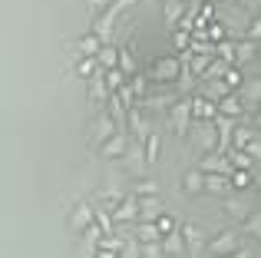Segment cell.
Wrapping results in <instances>:
<instances>
[{
  "mask_svg": "<svg viewBox=\"0 0 261 258\" xmlns=\"http://www.w3.org/2000/svg\"><path fill=\"white\" fill-rule=\"evenodd\" d=\"M109 219H113V225H129V222H136V195H122V199L116 202V209L109 212Z\"/></svg>",
  "mask_w": 261,
  "mask_h": 258,
  "instance_id": "ba28073f",
  "label": "cell"
},
{
  "mask_svg": "<svg viewBox=\"0 0 261 258\" xmlns=\"http://www.w3.org/2000/svg\"><path fill=\"white\" fill-rule=\"evenodd\" d=\"M99 152H102V159H122L129 152V136L122 129H116L106 142H99Z\"/></svg>",
  "mask_w": 261,
  "mask_h": 258,
  "instance_id": "8992f818",
  "label": "cell"
},
{
  "mask_svg": "<svg viewBox=\"0 0 261 258\" xmlns=\"http://www.w3.org/2000/svg\"><path fill=\"white\" fill-rule=\"evenodd\" d=\"M225 192H228V175H222V172H205L202 195H225Z\"/></svg>",
  "mask_w": 261,
  "mask_h": 258,
  "instance_id": "ffe728a7",
  "label": "cell"
},
{
  "mask_svg": "<svg viewBox=\"0 0 261 258\" xmlns=\"http://www.w3.org/2000/svg\"><path fill=\"white\" fill-rule=\"evenodd\" d=\"M238 225H242V235H251V239H255V235H261V219H258L255 209H251V212L245 215V219L238 222Z\"/></svg>",
  "mask_w": 261,
  "mask_h": 258,
  "instance_id": "1f68e13d",
  "label": "cell"
},
{
  "mask_svg": "<svg viewBox=\"0 0 261 258\" xmlns=\"http://www.w3.org/2000/svg\"><path fill=\"white\" fill-rule=\"evenodd\" d=\"M255 60H258V43L255 40H238L231 66H248V63H255Z\"/></svg>",
  "mask_w": 261,
  "mask_h": 258,
  "instance_id": "4fadbf2b",
  "label": "cell"
},
{
  "mask_svg": "<svg viewBox=\"0 0 261 258\" xmlns=\"http://www.w3.org/2000/svg\"><path fill=\"white\" fill-rule=\"evenodd\" d=\"M242 248V239H238V232H218L215 239L208 242V252L212 258H222V255H231Z\"/></svg>",
  "mask_w": 261,
  "mask_h": 258,
  "instance_id": "5b68a950",
  "label": "cell"
},
{
  "mask_svg": "<svg viewBox=\"0 0 261 258\" xmlns=\"http://www.w3.org/2000/svg\"><path fill=\"white\" fill-rule=\"evenodd\" d=\"M222 258H248V255H245L242 248H238V252H231V255H222Z\"/></svg>",
  "mask_w": 261,
  "mask_h": 258,
  "instance_id": "f6af8a7d",
  "label": "cell"
},
{
  "mask_svg": "<svg viewBox=\"0 0 261 258\" xmlns=\"http://www.w3.org/2000/svg\"><path fill=\"white\" fill-rule=\"evenodd\" d=\"M169 119H172V133L175 136H185L192 126V113H189V96L185 99H172L169 103Z\"/></svg>",
  "mask_w": 261,
  "mask_h": 258,
  "instance_id": "3957f363",
  "label": "cell"
},
{
  "mask_svg": "<svg viewBox=\"0 0 261 258\" xmlns=\"http://www.w3.org/2000/svg\"><path fill=\"white\" fill-rule=\"evenodd\" d=\"M185 10H189V0H162V17H166L169 27H178Z\"/></svg>",
  "mask_w": 261,
  "mask_h": 258,
  "instance_id": "e0dca14e",
  "label": "cell"
},
{
  "mask_svg": "<svg viewBox=\"0 0 261 258\" xmlns=\"http://www.w3.org/2000/svg\"><path fill=\"white\" fill-rule=\"evenodd\" d=\"M96 63H99V70H116V63H119V50H116L113 43H102L99 53H96Z\"/></svg>",
  "mask_w": 261,
  "mask_h": 258,
  "instance_id": "484cf974",
  "label": "cell"
},
{
  "mask_svg": "<svg viewBox=\"0 0 261 258\" xmlns=\"http://www.w3.org/2000/svg\"><path fill=\"white\" fill-rule=\"evenodd\" d=\"M162 215V195H142L136 199V219L139 222H155Z\"/></svg>",
  "mask_w": 261,
  "mask_h": 258,
  "instance_id": "52a82bcc",
  "label": "cell"
},
{
  "mask_svg": "<svg viewBox=\"0 0 261 258\" xmlns=\"http://www.w3.org/2000/svg\"><path fill=\"white\" fill-rule=\"evenodd\" d=\"M139 258H162V245H159V242H146V245H139Z\"/></svg>",
  "mask_w": 261,
  "mask_h": 258,
  "instance_id": "f35d334b",
  "label": "cell"
},
{
  "mask_svg": "<svg viewBox=\"0 0 261 258\" xmlns=\"http://www.w3.org/2000/svg\"><path fill=\"white\" fill-rule=\"evenodd\" d=\"M192 136H195V146L202 149V152H218V142H222V136H218V129L208 123H198L195 129H192Z\"/></svg>",
  "mask_w": 261,
  "mask_h": 258,
  "instance_id": "277c9868",
  "label": "cell"
},
{
  "mask_svg": "<svg viewBox=\"0 0 261 258\" xmlns=\"http://www.w3.org/2000/svg\"><path fill=\"white\" fill-rule=\"evenodd\" d=\"M248 212H251V209H248V202L242 199V192H238V195H228V199H225V215H228V219L242 222Z\"/></svg>",
  "mask_w": 261,
  "mask_h": 258,
  "instance_id": "603a6c76",
  "label": "cell"
},
{
  "mask_svg": "<svg viewBox=\"0 0 261 258\" xmlns=\"http://www.w3.org/2000/svg\"><path fill=\"white\" fill-rule=\"evenodd\" d=\"M93 215H96V209L89 205V202H76V205L70 209V215H66V225H70V232L83 235L86 228L93 225Z\"/></svg>",
  "mask_w": 261,
  "mask_h": 258,
  "instance_id": "7a4b0ae2",
  "label": "cell"
},
{
  "mask_svg": "<svg viewBox=\"0 0 261 258\" xmlns=\"http://www.w3.org/2000/svg\"><path fill=\"white\" fill-rule=\"evenodd\" d=\"M185 73V63L182 57H159L152 63V73H149V80L152 83H178Z\"/></svg>",
  "mask_w": 261,
  "mask_h": 258,
  "instance_id": "6da1fadb",
  "label": "cell"
},
{
  "mask_svg": "<svg viewBox=\"0 0 261 258\" xmlns=\"http://www.w3.org/2000/svg\"><path fill=\"white\" fill-rule=\"evenodd\" d=\"M235 96L242 99L245 106H258L261 103V83H258V76H245V83L235 90Z\"/></svg>",
  "mask_w": 261,
  "mask_h": 258,
  "instance_id": "7c38bea8",
  "label": "cell"
},
{
  "mask_svg": "<svg viewBox=\"0 0 261 258\" xmlns=\"http://www.w3.org/2000/svg\"><path fill=\"white\" fill-rule=\"evenodd\" d=\"M159 245H162V255H169V258H175V255L185 252V239H182L178 228H175V232H169V235H162Z\"/></svg>",
  "mask_w": 261,
  "mask_h": 258,
  "instance_id": "d6986e66",
  "label": "cell"
},
{
  "mask_svg": "<svg viewBox=\"0 0 261 258\" xmlns=\"http://www.w3.org/2000/svg\"><path fill=\"white\" fill-rule=\"evenodd\" d=\"M152 225L159 228V235H169V232H175V228H178V225H175V219H172V215H169V212H162L159 219L152 222Z\"/></svg>",
  "mask_w": 261,
  "mask_h": 258,
  "instance_id": "74e56055",
  "label": "cell"
},
{
  "mask_svg": "<svg viewBox=\"0 0 261 258\" xmlns=\"http://www.w3.org/2000/svg\"><path fill=\"white\" fill-rule=\"evenodd\" d=\"M202 189H205V172L202 169H185V175H182V192L185 195H202Z\"/></svg>",
  "mask_w": 261,
  "mask_h": 258,
  "instance_id": "2e32d148",
  "label": "cell"
},
{
  "mask_svg": "<svg viewBox=\"0 0 261 258\" xmlns=\"http://www.w3.org/2000/svg\"><path fill=\"white\" fill-rule=\"evenodd\" d=\"M93 258H119V252H109V248H96Z\"/></svg>",
  "mask_w": 261,
  "mask_h": 258,
  "instance_id": "ee69618b",
  "label": "cell"
},
{
  "mask_svg": "<svg viewBox=\"0 0 261 258\" xmlns=\"http://www.w3.org/2000/svg\"><path fill=\"white\" fill-rule=\"evenodd\" d=\"M89 129H93V142L99 146V142H106V139H109V136H113L119 126H116V119L109 116V113H99V116L93 119V126H89Z\"/></svg>",
  "mask_w": 261,
  "mask_h": 258,
  "instance_id": "30bf717a",
  "label": "cell"
},
{
  "mask_svg": "<svg viewBox=\"0 0 261 258\" xmlns=\"http://www.w3.org/2000/svg\"><path fill=\"white\" fill-rule=\"evenodd\" d=\"M178 232H182V239H185V248H192V252H202V248H205V232L198 225L189 222V225H182Z\"/></svg>",
  "mask_w": 261,
  "mask_h": 258,
  "instance_id": "44dd1931",
  "label": "cell"
},
{
  "mask_svg": "<svg viewBox=\"0 0 261 258\" xmlns=\"http://www.w3.org/2000/svg\"><path fill=\"white\" fill-rule=\"evenodd\" d=\"M202 4H212V7H215V4H222V0H202Z\"/></svg>",
  "mask_w": 261,
  "mask_h": 258,
  "instance_id": "bcb514c9",
  "label": "cell"
},
{
  "mask_svg": "<svg viewBox=\"0 0 261 258\" xmlns=\"http://www.w3.org/2000/svg\"><path fill=\"white\" fill-rule=\"evenodd\" d=\"M126 123H129V129H133L136 136H149V116H146V110H142L139 103L126 110Z\"/></svg>",
  "mask_w": 261,
  "mask_h": 258,
  "instance_id": "5bb4252c",
  "label": "cell"
},
{
  "mask_svg": "<svg viewBox=\"0 0 261 258\" xmlns=\"http://www.w3.org/2000/svg\"><path fill=\"white\" fill-rule=\"evenodd\" d=\"M225 159H228L231 169H251V166H255V159H251L248 152H242V149H228V156H225Z\"/></svg>",
  "mask_w": 261,
  "mask_h": 258,
  "instance_id": "4dcf8cb0",
  "label": "cell"
},
{
  "mask_svg": "<svg viewBox=\"0 0 261 258\" xmlns=\"http://www.w3.org/2000/svg\"><path fill=\"white\" fill-rule=\"evenodd\" d=\"M159 228L152 225V222H136V242L139 245H146V242H159Z\"/></svg>",
  "mask_w": 261,
  "mask_h": 258,
  "instance_id": "f1b7e54d",
  "label": "cell"
},
{
  "mask_svg": "<svg viewBox=\"0 0 261 258\" xmlns=\"http://www.w3.org/2000/svg\"><path fill=\"white\" fill-rule=\"evenodd\" d=\"M113 30H116V13H113V10L96 13V20H93V33L102 40V43H109V40H113Z\"/></svg>",
  "mask_w": 261,
  "mask_h": 258,
  "instance_id": "8fae6325",
  "label": "cell"
},
{
  "mask_svg": "<svg viewBox=\"0 0 261 258\" xmlns=\"http://www.w3.org/2000/svg\"><path fill=\"white\" fill-rule=\"evenodd\" d=\"M215 57L231 66V60H235V40H218L215 43Z\"/></svg>",
  "mask_w": 261,
  "mask_h": 258,
  "instance_id": "d590c367",
  "label": "cell"
},
{
  "mask_svg": "<svg viewBox=\"0 0 261 258\" xmlns=\"http://www.w3.org/2000/svg\"><path fill=\"white\" fill-rule=\"evenodd\" d=\"M142 156H146V162H155V159H159V136H155V133L146 136V152H142Z\"/></svg>",
  "mask_w": 261,
  "mask_h": 258,
  "instance_id": "8d00e7d4",
  "label": "cell"
},
{
  "mask_svg": "<svg viewBox=\"0 0 261 258\" xmlns=\"http://www.w3.org/2000/svg\"><path fill=\"white\" fill-rule=\"evenodd\" d=\"M116 70H122L126 76H136V70H139V60H136V46L129 43L126 50H119V63H116Z\"/></svg>",
  "mask_w": 261,
  "mask_h": 258,
  "instance_id": "d4e9b609",
  "label": "cell"
},
{
  "mask_svg": "<svg viewBox=\"0 0 261 258\" xmlns=\"http://www.w3.org/2000/svg\"><path fill=\"white\" fill-rule=\"evenodd\" d=\"M255 136H258L255 129H248V126L242 123V119H238V123H235V129L228 133V142H231V149H245L251 139H255Z\"/></svg>",
  "mask_w": 261,
  "mask_h": 258,
  "instance_id": "7402d4cb",
  "label": "cell"
},
{
  "mask_svg": "<svg viewBox=\"0 0 261 258\" xmlns=\"http://www.w3.org/2000/svg\"><path fill=\"white\" fill-rule=\"evenodd\" d=\"M242 152H248V156H251V159H258V152H261V146H258V136H255V139H251V142H248V146H245V149H242Z\"/></svg>",
  "mask_w": 261,
  "mask_h": 258,
  "instance_id": "b9f144b4",
  "label": "cell"
},
{
  "mask_svg": "<svg viewBox=\"0 0 261 258\" xmlns=\"http://www.w3.org/2000/svg\"><path fill=\"white\" fill-rule=\"evenodd\" d=\"M225 93H231V90L222 83V80H202V90H198V96H202V99H212V103H218Z\"/></svg>",
  "mask_w": 261,
  "mask_h": 258,
  "instance_id": "cb8c5ba5",
  "label": "cell"
},
{
  "mask_svg": "<svg viewBox=\"0 0 261 258\" xmlns=\"http://www.w3.org/2000/svg\"><path fill=\"white\" fill-rule=\"evenodd\" d=\"M222 83H225V86H228V90H231V93H235V90H238V86H242V83H245V73H242V66H228V70H225V73H222Z\"/></svg>",
  "mask_w": 261,
  "mask_h": 258,
  "instance_id": "d6a6232c",
  "label": "cell"
},
{
  "mask_svg": "<svg viewBox=\"0 0 261 258\" xmlns=\"http://www.w3.org/2000/svg\"><path fill=\"white\" fill-rule=\"evenodd\" d=\"M126 80H129V76H126L122 70H102V83H106V90H109V93H116L122 83H126Z\"/></svg>",
  "mask_w": 261,
  "mask_h": 258,
  "instance_id": "e575fe53",
  "label": "cell"
},
{
  "mask_svg": "<svg viewBox=\"0 0 261 258\" xmlns=\"http://www.w3.org/2000/svg\"><path fill=\"white\" fill-rule=\"evenodd\" d=\"M89 96H93V103H106L109 99V90H106V83H102V70L89 80Z\"/></svg>",
  "mask_w": 261,
  "mask_h": 258,
  "instance_id": "f546056e",
  "label": "cell"
},
{
  "mask_svg": "<svg viewBox=\"0 0 261 258\" xmlns=\"http://www.w3.org/2000/svg\"><path fill=\"white\" fill-rule=\"evenodd\" d=\"M198 169H202V172H222V175L231 172V166H228V159H225V152H205L202 162H198Z\"/></svg>",
  "mask_w": 261,
  "mask_h": 258,
  "instance_id": "9a60e30c",
  "label": "cell"
},
{
  "mask_svg": "<svg viewBox=\"0 0 261 258\" xmlns=\"http://www.w3.org/2000/svg\"><path fill=\"white\" fill-rule=\"evenodd\" d=\"M96 73H99V63H96V57H80V63H76V76L93 80Z\"/></svg>",
  "mask_w": 261,
  "mask_h": 258,
  "instance_id": "836d02e7",
  "label": "cell"
},
{
  "mask_svg": "<svg viewBox=\"0 0 261 258\" xmlns=\"http://www.w3.org/2000/svg\"><path fill=\"white\" fill-rule=\"evenodd\" d=\"M129 195L142 199V195H162V192H159V182H155V179L142 175V179H136V182H133V192H129Z\"/></svg>",
  "mask_w": 261,
  "mask_h": 258,
  "instance_id": "83f0119b",
  "label": "cell"
},
{
  "mask_svg": "<svg viewBox=\"0 0 261 258\" xmlns=\"http://www.w3.org/2000/svg\"><path fill=\"white\" fill-rule=\"evenodd\" d=\"M258 37H261V20L251 17L248 27H245V40H255V43H258Z\"/></svg>",
  "mask_w": 261,
  "mask_h": 258,
  "instance_id": "60d3db41",
  "label": "cell"
},
{
  "mask_svg": "<svg viewBox=\"0 0 261 258\" xmlns=\"http://www.w3.org/2000/svg\"><path fill=\"white\" fill-rule=\"evenodd\" d=\"M99 46H102V40L96 37L93 30H89V33H83V37L76 40V50H80V57H96V53H99Z\"/></svg>",
  "mask_w": 261,
  "mask_h": 258,
  "instance_id": "4316f807",
  "label": "cell"
},
{
  "mask_svg": "<svg viewBox=\"0 0 261 258\" xmlns=\"http://www.w3.org/2000/svg\"><path fill=\"white\" fill-rule=\"evenodd\" d=\"M212 13H215V7H212V4H202V10H198V20H212Z\"/></svg>",
  "mask_w": 261,
  "mask_h": 258,
  "instance_id": "7bdbcfd3",
  "label": "cell"
},
{
  "mask_svg": "<svg viewBox=\"0 0 261 258\" xmlns=\"http://www.w3.org/2000/svg\"><path fill=\"white\" fill-rule=\"evenodd\" d=\"M251 186H255V172H251V169H231V172H228V189H235V192H248Z\"/></svg>",
  "mask_w": 261,
  "mask_h": 258,
  "instance_id": "ac0fdd59",
  "label": "cell"
},
{
  "mask_svg": "<svg viewBox=\"0 0 261 258\" xmlns=\"http://www.w3.org/2000/svg\"><path fill=\"white\" fill-rule=\"evenodd\" d=\"M245 110H248V106H245L235 93H225V96L215 103V113L218 116H228V119H245Z\"/></svg>",
  "mask_w": 261,
  "mask_h": 258,
  "instance_id": "9c48e42d",
  "label": "cell"
},
{
  "mask_svg": "<svg viewBox=\"0 0 261 258\" xmlns=\"http://www.w3.org/2000/svg\"><path fill=\"white\" fill-rule=\"evenodd\" d=\"M172 43H175V50H178V57H182V53H192V50H189V33H185V30H175V37H172Z\"/></svg>",
  "mask_w": 261,
  "mask_h": 258,
  "instance_id": "ab89813d",
  "label": "cell"
}]
</instances>
